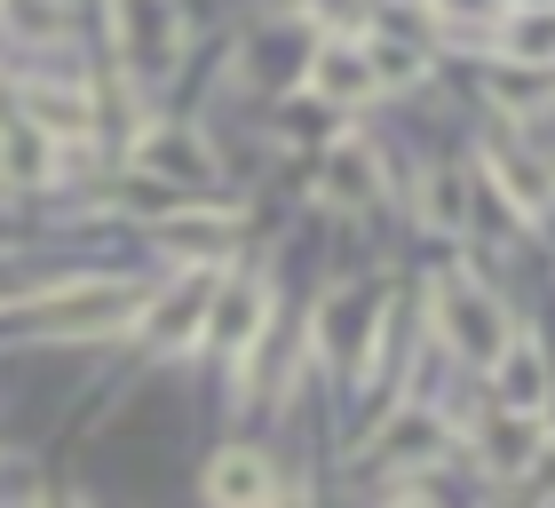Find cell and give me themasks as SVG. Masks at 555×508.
Masks as SVG:
<instances>
[{
  "instance_id": "1",
  "label": "cell",
  "mask_w": 555,
  "mask_h": 508,
  "mask_svg": "<svg viewBox=\"0 0 555 508\" xmlns=\"http://www.w3.org/2000/svg\"><path fill=\"white\" fill-rule=\"evenodd\" d=\"M143 310V287L128 278H80V287H48L33 302V334H112Z\"/></svg>"
},
{
  "instance_id": "2",
  "label": "cell",
  "mask_w": 555,
  "mask_h": 508,
  "mask_svg": "<svg viewBox=\"0 0 555 508\" xmlns=\"http://www.w3.org/2000/svg\"><path fill=\"white\" fill-rule=\"evenodd\" d=\"M428 310H437V334L461 350L468 366H492L500 350H508V310L485 294V287H468V278H437V294H428Z\"/></svg>"
},
{
  "instance_id": "3",
  "label": "cell",
  "mask_w": 555,
  "mask_h": 508,
  "mask_svg": "<svg viewBox=\"0 0 555 508\" xmlns=\"http://www.w3.org/2000/svg\"><path fill=\"white\" fill-rule=\"evenodd\" d=\"M112 33H119V56H128L135 80H167L175 56H183L175 0H112Z\"/></svg>"
},
{
  "instance_id": "4",
  "label": "cell",
  "mask_w": 555,
  "mask_h": 508,
  "mask_svg": "<svg viewBox=\"0 0 555 508\" xmlns=\"http://www.w3.org/2000/svg\"><path fill=\"white\" fill-rule=\"evenodd\" d=\"M262 310H270V287L262 278H222L215 302H207V342H222V358L246 366L262 342Z\"/></svg>"
},
{
  "instance_id": "5",
  "label": "cell",
  "mask_w": 555,
  "mask_h": 508,
  "mask_svg": "<svg viewBox=\"0 0 555 508\" xmlns=\"http://www.w3.org/2000/svg\"><path fill=\"white\" fill-rule=\"evenodd\" d=\"M207 302H215V270L198 263V270H183L159 302H151V342L159 350H191L198 334H207Z\"/></svg>"
},
{
  "instance_id": "6",
  "label": "cell",
  "mask_w": 555,
  "mask_h": 508,
  "mask_svg": "<svg viewBox=\"0 0 555 508\" xmlns=\"http://www.w3.org/2000/svg\"><path fill=\"white\" fill-rule=\"evenodd\" d=\"M485 175H492V191L508 199L516 215H547L555 207V175L524 143H485Z\"/></svg>"
},
{
  "instance_id": "7",
  "label": "cell",
  "mask_w": 555,
  "mask_h": 508,
  "mask_svg": "<svg viewBox=\"0 0 555 508\" xmlns=\"http://www.w3.org/2000/svg\"><path fill=\"white\" fill-rule=\"evenodd\" d=\"M270 493H278V477H270L262 453L231 445V453H215V461H207V500L215 508H270Z\"/></svg>"
},
{
  "instance_id": "8",
  "label": "cell",
  "mask_w": 555,
  "mask_h": 508,
  "mask_svg": "<svg viewBox=\"0 0 555 508\" xmlns=\"http://www.w3.org/2000/svg\"><path fill=\"white\" fill-rule=\"evenodd\" d=\"M151 239H159L167 254H183V263H222L231 254V215H215V207H175L151 223Z\"/></svg>"
},
{
  "instance_id": "9",
  "label": "cell",
  "mask_w": 555,
  "mask_h": 508,
  "mask_svg": "<svg viewBox=\"0 0 555 508\" xmlns=\"http://www.w3.org/2000/svg\"><path fill=\"white\" fill-rule=\"evenodd\" d=\"M492 373H500V405H508V414H547V358H540V342L508 334V350L492 358Z\"/></svg>"
},
{
  "instance_id": "10",
  "label": "cell",
  "mask_w": 555,
  "mask_h": 508,
  "mask_svg": "<svg viewBox=\"0 0 555 508\" xmlns=\"http://www.w3.org/2000/svg\"><path fill=\"white\" fill-rule=\"evenodd\" d=\"M310 88L325 96V104H365V96H373V64H365V48L325 40L318 56H310Z\"/></svg>"
},
{
  "instance_id": "11",
  "label": "cell",
  "mask_w": 555,
  "mask_h": 508,
  "mask_svg": "<svg viewBox=\"0 0 555 508\" xmlns=\"http://www.w3.org/2000/svg\"><path fill=\"white\" fill-rule=\"evenodd\" d=\"M358 334H365L358 302H349V294H325V302H318V350H325V366L358 373V366H365V350H358Z\"/></svg>"
},
{
  "instance_id": "12",
  "label": "cell",
  "mask_w": 555,
  "mask_h": 508,
  "mask_svg": "<svg viewBox=\"0 0 555 508\" xmlns=\"http://www.w3.org/2000/svg\"><path fill=\"white\" fill-rule=\"evenodd\" d=\"M500 48H508L516 64H555V0L547 9H516L500 24Z\"/></svg>"
},
{
  "instance_id": "13",
  "label": "cell",
  "mask_w": 555,
  "mask_h": 508,
  "mask_svg": "<svg viewBox=\"0 0 555 508\" xmlns=\"http://www.w3.org/2000/svg\"><path fill=\"white\" fill-rule=\"evenodd\" d=\"M0 175L9 183H40L48 175V127H24V119L0 127Z\"/></svg>"
},
{
  "instance_id": "14",
  "label": "cell",
  "mask_w": 555,
  "mask_h": 508,
  "mask_svg": "<svg viewBox=\"0 0 555 508\" xmlns=\"http://www.w3.org/2000/svg\"><path fill=\"white\" fill-rule=\"evenodd\" d=\"M405 453H413V461L437 453V421H428V414H405V421L382 429V461H405Z\"/></svg>"
},
{
  "instance_id": "15",
  "label": "cell",
  "mask_w": 555,
  "mask_h": 508,
  "mask_svg": "<svg viewBox=\"0 0 555 508\" xmlns=\"http://www.w3.org/2000/svg\"><path fill=\"white\" fill-rule=\"evenodd\" d=\"M325 183H334V199H373V160L365 151H334V160H325Z\"/></svg>"
},
{
  "instance_id": "16",
  "label": "cell",
  "mask_w": 555,
  "mask_h": 508,
  "mask_svg": "<svg viewBox=\"0 0 555 508\" xmlns=\"http://www.w3.org/2000/svg\"><path fill=\"white\" fill-rule=\"evenodd\" d=\"M428 223H437V231L461 223V191H452V183H428Z\"/></svg>"
},
{
  "instance_id": "17",
  "label": "cell",
  "mask_w": 555,
  "mask_h": 508,
  "mask_svg": "<svg viewBox=\"0 0 555 508\" xmlns=\"http://www.w3.org/2000/svg\"><path fill=\"white\" fill-rule=\"evenodd\" d=\"M532 493H540V500H555V453H547V445L532 453Z\"/></svg>"
},
{
  "instance_id": "18",
  "label": "cell",
  "mask_w": 555,
  "mask_h": 508,
  "mask_svg": "<svg viewBox=\"0 0 555 508\" xmlns=\"http://www.w3.org/2000/svg\"><path fill=\"white\" fill-rule=\"evenodd\" d=\"M301 9H310V16H325V24H334V16H349V9H358V0H301Z\"/></svg>"
},
{
  "instance_id": "19",
  "label": "cell",
  "mask_w": 555,
  "mask_h": 508,
  "mask_svg": "<svg viewBox=\"0 0 555 508\" xmlns=\"http://www.w3.org/2000/svg\"><path fill=\"white\" fill-rule=\"evenodd\" d=\"M389 508H437V500H428V493H397Z\"/></svg>"
},
{
  "instance_id": "20",
  "label": "cell",
  "mask_w": 555,
  "mask_h": 508,
  "mask_svg": "<svg viewBox=\"0 0 555 508\" xmlns=\"http://www.w3.org/2000/svg\"><path fill=\"white\" fill-rule=\"evenodd\" d=\"M444 9H485V0H444Z\"/></svg>"
},
{
  "instance_id": "21",
  "label": "cell",
  "mask_w": 555,
  "mask_h": 508,
  "mask_svg": "<svg viewBox=\"0 0 555 508\" xmlns=\"http://www.w3.org/2000/svg\"><path fill=\"white\" fill-rule=\"evenodd\" d=\"M48 508H80V500H48Z\"/></svg>"
}]
</instances>
